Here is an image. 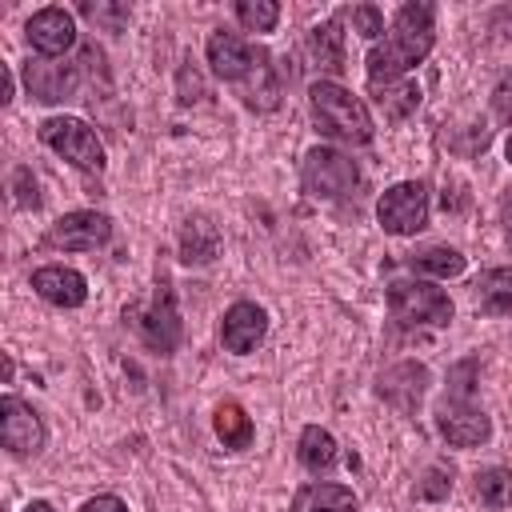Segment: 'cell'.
Returning a JSON list of instances; mask_svg holds the SVG:
<instances>
[{
    "mask_svg": "<svg viewBox=\"0 0 512 512\" xmlns=\"http://www.w3.org/2000/svg\"><path fill=\"white\" fill-rule=\"evenodd\" d=\"M80 512H128V504H124L120 496L104 492V496H92V500H84V508H80Z\"/></svg>",
    "mask_w": 512,
    "mask_h": 512,
    "instance_id": "obj_34",
    "label": "cell"
},
{
    "mask_svg": "<svg viewBox=\"0 0 512 512\" xmlns=\"http://www.w3.org/2000/svg\"><path fill=\"white\" fill-rule=\"evenodd\" d=\"M212 428H216L220 444H224V448H232V452L248 448V444H252V436H256V424H252V416H248V412H244L236 400H224V404H216Z\"/></svg>",
    "mask_w": 512,
    "mask_h": 512,
    "instance_id": "obj_22",
    "label": "cell"
},
{
    "mask_svg": "<svg viewBox=\"0 0 512 512\" xmlns=\"http://www.w3.org/2000/svg\"><path fill=\"white\" fill-rule=\"evenodd\" d=\"M108 240H112V220H108L104 212H92V208L64 212V216L48 228V236H44L48 248H64V252H96V248H104Z\"/></svg>",
    "mask_w": 512,
    "mask_h": 512,
    "instance_id": "obj_9",
    "label": "cell"
},
{
    "mask_svg": "<svg viewBox=\"0 0 512 512\" xmlns=\"http://www.w3.org/2000/svg\"><path fill=\"white\" fill-rule=\"evenodd\" d=\"M356 492L344 488V484H304L296 496H292V512H356Z\"/></svg>",
    "mask_w": 512,
    "mask_h": 512,
    "instance_id": "obj_20",
    "label": "cell"
},
{
    "mask_svg": "<svg viewBox=\"0 0 512 512\" xmlns=\"http://www.w3.org/2000/svg\"><path fill=\"white\" fill-rule=\"evenodd\" d=\"M476 312L484 316H512V268H488L472 280Z\"/></svg>",
    "mask_w": 512,
    "mask_h": 512,
    "instance_id": "obj_18",
    "label": "cell"
},
{
    "mask_svg": "<svg viewBox=\"0 0 512 512\" xmlns=\"http://www.w3.org/2000/svg\"><path fill=\"white\" fill-rule=\"evenodd\" d=\"M408 268L412 272H424V276H436V280H452L464 272V256L456 248H444V244H432L424 252H412L408 256Z\"/></svg>",
    "mask_w": 512,
    "mask_h": 512,
    "instance_id": "obj_24",
    "label": "cell"
},
{
    "mask_svg": "<svg viewBox=\"0 0 512 512\" xmlns=\"http://www.w3.org/2000/svg\"><path fill=\"white\" fill-rule=\"evenodd\" d=\"M424 384H428V368L408 360V364H396V368L380 372L376 392H380L388 404H396L400 412H412V408L420 404V396H424Z\"/></svg>",
    "mask_w": 512,
    "mask_h": 512,
    "instance_id": "obj_16",
    "label": "cell"
},
{
    "mask_svg": "<svg viewBox=\"0 0 512 512\" xmlns=\"http://www.w3.org/2000/svg\"><path fill=\"white\" fill-rule=\"evenodd\" d=\"M240 96H244V104L256 108V112H272V108L280 104V76H276V64H272L268 52L260 56L256 72L240 84Z\"/></svg>",
    "mask_w": 512,
    "mask_h": 512,
    "instance_id": "obj_21",
    "label": "cell"
},
{
    "mask_svg": "<svg viewBox=\"0 0 512 512\" xmlns=\"http://www.w3.org/2000/svg\"><path fill=\"white\" fill-rule=\"evenodd\" d=\"M308 52H312V60H316L324 72H344V68H348L340 16H328V20H320L316 28H308Z\"/></svg>",
    "mask_w": 512,
    "mask_h": 512,
    "instance_id": "obj_19",
    "label": "cell"
},
{
    "mask_svg": "<svg viewBox=\"0 0 512 512\" xmlns=\"http://www.w3.org/2000/svg\"><path fill=\"white\" fill-rule=\"evenodd\" d=\"M376 220L388 236H416L428 224V184L400 180L376 200Z\"/></svg>",
    "mask_w": 512,
    "mask_h": 512,
    "instance_id": "obj_7",
    "label": "cell"
},
{
    "mask_svg": "<svg viewBox=\"0 0 512 512\" xmlns=\"http://www.w3.org/2000/svg\"><path fill=\"white\" fill-rule=\"evenodd\" d=\"M0 440L12 456H36L44 448V420L20 396L0 400Z\"/></svg>",
    "mask_w": 512,
    "mask_h": 512,
    "instance_id": "obj_10",
    "label": "cell"
},
{
    "mask_svg": "<svg viewBox=\"0 0 512 512\" xmlns=\"http://www.w3.org/2000/svg\"><path fill=\"white\" fill-rule=\"evenodd\" d=\"M24 512H56V508H52L48 500H28V504H24Z\"/></svg>",
    "mask_w": 512,
    "mask_h": 512,
    "instance_id": "obj_36",
    "label": "cell"
},
{
    "mask_svg": "<svg viewBox=\"0 0 512 512\" xmlns=\"http://www.w3.org/2000/svg\"><path fill=\"white\" fill-rule=\"evenodd\" d=\"M436 44V8L428 0H408L396 16L392 28L384 32L380 44L368 48V88H384L404 80L408 68H416Z\"/></svg>",
    "mask_w": 512,
    "mask_h": 512,
    "instance_id": "obj_1",
    "label": "cell"
},
{
    "mask_svg": "<svg viewBox=\"0 0 512 512\" xmlns=\"http://www.w3.org/2000/svg\"><path fill=\"white\" fill-rule=\"evenodd\" d=\"M372 96H376V104L384 108L388 120H408L416 112V104H420V88L412 80H396V84L372 88Z\"/></svg>",
    "mask_w": 512,
    "mask_h": 512,
    "instance_id": "obj_25",
    "label": "cell"
},
{
    "mask_svg": "<svg viewBox=\"0 0 512 512\" xmlns=\"http://www.w3.org/2000/svg\"><path fill=\"white\" fill-rule=\"evenodd\" d=\"M24 84H28V92H32L36 100H44V104H60V100H68V96L76 92L80 72H76V64L28 60V64H24Z\"/></svg>",
    "mask_w": 512,
    "mask_h": 512,
    "instance_id": "obj_15",
    "label": "cell"
},
{
    "mask_svg": "<svg viewBox=\"0 0 512 512\" xmlns=\"http://www.w3.org/2000/svg\"><path fill=\"white\" fill-rule=\"evenodd\" d=\"M344 16L352 20V28H356L364 40H376V36L384 32V12H380L376 4H352Z\"/></svg>",
    "mask_w": 512,
    "mask_h": 512,
    "instance_id": "obj_29",
    "label": "cell"
},
{
    "mask_svg": "<svg viewBox=\"0 0 512 512\" xmlns=\"http://www.w3.org/2000/svg\"><path fill=\"white\" fill-rule=\"evenodd\" d=\"M308 104H312V120L324 136L332 140H344V144H368L376 124H372V112L360 96H352L344 84L336 80H316L308 88Z\"/></svg>",
    "mask_w": 512,
    "mask_h": 512,
    "instance_id": "obj_2",
    "label": "cell"
},
{
    "mask_svg": "<svg viewBox=\"0 0 512 512\" xmlns=\"http://www.w3.org/2000/svg\"><path fill=\"white\" fill-rule=\"evenodd\" d=\"M296 456H300V464L312 472V476H324V472H332L336 468V440H332V432H324L320 424H308L304 432H300V444H296Z\"/></svg>",
    "mask_w": 512,
    "mask_h": 512,
    "instance_id": "obj_23",
    "label": "cell"
},
{
    "mask_svg": "<svg viewBox=\"0 0 512 512\" xmlns=\"http://www.w3.org/2000/svg\"><path fill=\"white\" fill-rule=\"evenodd\" d=\"M32 288L40 300L56 304V308H80L88 300V280L68 268V264H44L32 272Z\"/></svg>",
    "mask_w": 512,
    "mask_h": 512,
    "instance_id": "obj_14",
    "label": "cell"
},
{
    "mask_svg": "<svg viewBox=\"0 0 512 512\" xmlns=\"http://www.w3.org/2000/svg\"><path fill=\"white\" fill-rule=\"evenodd\" d=\"M500 212H504V232H508V244H512V188H508V196H504Z\"/></svg>",
    "mask_w": 512,
    "mask_h": 512,
    "instance_id": "obj_35",
    "label": "cell"
},
{
    "mask_svg": "<svg viewBox=\"0 0 512 512\" xmlns=\"http://www.w3.org/2000/svg\"><path fill=\"white\" fill-rule=\"evenodd\" d=\"M80 16H88L92 24H100L108 32H120L128 24V8L124 4H92V0H84L80 4Z\"/></svg>",
    "mask_w": 512,
    "mask_h": 512,
    "instance_id": "obj_28",
    "label": "cell"
},
{
    "mask_svg": "<svg viewBox=\"0 0 512 512\" xmlns=\"http://www.w3.org/2000/svg\"><path fill=\"white\" fill-rule=\"evenodd\" d=\"M448 492H452V468H444V464H432L424 472V480L416 484V500H444Z\"/></svg>",
    "mask_w": 512,
    "mask_h": 512,
    "instance_id": "obj_30",
    "label": "cell"
},
{
    "mask_svg": "<svg viewBox=\"0 0 512 512\" xmlns=\"http://www.w3.org/2000/svg\"><path fill=\"white\" fill-rule=\"evenodd\" d=\"M492 112H496L500 124H512V76L496 84V92H492Z\"/></svg>",
    "mask_w": 512,
    "mask_h": 512,
    "instance_id": "obj_33",
    "label": "cell"
},
{
    "mask_svg": "<svg viewBox=\"0 0 512 512\" xmlns=\"http://www.w3.org/2000/svg\"><path fill=\"white\" fill-rule=\"evenodd\" d=\"M12 100V72H8V64H4V104Z\"/></svg>",
    "mask_w": 512,
    "mask_h": 512,
    "instance_id": "obj_37",
    "label": "cell"
},
{
    "mask_svg": "<svg viewBox=\"0 0 512 512\" xmlns=\"http://www.w3.org/2000/svg\"><path fill=\"white\" fill-rule=\"evenodd\" d=\"M476 500L484 508H508L512 504V468H480L476 472Z\"/></svg>",
    "mask_w": 512,
    "mask_h": 512,
    "instance_id": "obj_26",
    "label": "cell"
},
{
    "mask_svg": "<svg viewBox=\"0 0 512 512\" xmlns=\"http://www.w3.org/2000/svg\"><path fill=\"white\" fill-rule=\"evenodd\" d=\"M232 12L248 32H272L280 20V4H272V0H240Z\"/></svg>",
    "mask_w": 512,
    "mask_h": 512,
    "instance_id": "obj_27",
    "label": "cell"
},
{
    "mask_svg": "<svg viewBox=\"0 0 512 512\" xmlns=\"http://www.w3.org/2000/svg\"><path fill=\"white\" fill-rule=\"evenodd\" d=\"M124 316H132L140 340H144L152 352L168 356V352L180 348L184 324H180V308H176V292H172V280H168V276L156 280V292H152V300H148L144 308H124Z\"/></svg>",
    "mask_w": 512,
    "mask_h": 512,
    "instance_id": "obj_3",
    "label": "cell"
},
{
    "mask_svg": "<svg viewBox=\"0 0 512 512\" xmlns=\"http://www.w3.org/2000/svg\"><path fill=\"white\" fill-rule=\"evenodd\" d=\"M504 156H508V164H512V136H508V144H504Z\"/></svg>",
    "mask_w": 512,
    "mask_h": 512,
    "instance_id": "obj_38",
    "label": "cell"
},
{
    "mask_svg": "<svg viewBox=\"0 0 512 512\" xmlns=\"http://www.w3.org/2000/svg\"><path fill=\"white\" fill-rule=\"evenodd\" d=\"M24 32H28L32 52H40L44 60H56V56H64V52L76 44V20H72V12L56 8V4L32 12Z\"/></svg>",
    "mask_w": 512,
    "mask_h": 512,
    "instance_id": "obj_12",
    "label": "cell"
},
{
    "mask_svg": "<svg viewBox=\"0 0 512 512\" xmlns=\"http://www.w3.org/2000/svg\"><path fill=\"white\" fill-rule=\"evenodd\" d=\"M40 144H48L80 172H104V144L80 116H48L40 124Z\"/></svg>",
    "mask_w": 512,
    "mask_h": 512,
    "instance_id": "obj_5",
    "label": "cell"
},
{
    "mask_svg": "<svg viewBox=\"0 0 512 512\" xmlns=\"http://www.w3.org/2000/svg\"><path fill=\"white\" fill-rule=\"evenodd\" d=\"M268 336V312L252 300H236L220 320V344L232 356H248Z\"/></svg>",
    "mask_w": 512,
    "mask_h": 512,
    "instance_id": "obj_13",
    "label": "cell"
},
{
    "mask_svg": "<svg viewBox=\"0 0 512 512\" xmlns=\"http://www.w3.org/2000/svg\"><path fill=\"white\" fill-rule=\"evenodd\" d=\"M204 56H208L212 76H220L224 84H236V88H240V84L256 72V64H260L264 48L248 44V40H244V36H236V32L216 28V32L208 36V44H204Z\"/></svg>",
    "mask_w": 512,
    "mask_h": 512,
    "instance_id": "obj_8",
    "label": "cell"
},
{
    "mask_svg": "<svg viewBox=\"0 0 512 512\" xmlns=\"http://www.w3.org/2000/svg\"><path fill=\"white\" fill-rule=\"evenodd\" d=\"M436 432L452 444V448H476V444H484L488 436H492V420L480 412V408H472L468 400H444L440 408H436Z\"/></svg>",
    "mask_w": 512,
    "mask_h": 512,
    "instance_id": "obj_11",
    "label": "cell"
},
{
    "mask_svg": "<svg viewBox=\"0 0 512 512\" xmlns=\"http://www.w3.org/2000/svg\"><path fill=\"white\" fill-rule=\"evenodd\" d=\"M300 184H304V192L316 196V200H344V196H352V188L360 184V172H356V160L344 156L340 148L316 144V148L304 152Z\"/></svg>",
    "mask_w": 512,
    "mask_h": 512,
    "instance_id": "obj_4",
    "label": "cell"
},
{
    "mask_svg": "<svg viewBox=\"0 0 512 512\" xmlns=\"http://www.w3.org/2000/svg\"><path fill=\"white\" fill-rule=\"evenodd\" d=\"M180 260L188 264V268H204V264H212L216 256H220V228L208 220V216H188L184 224H180Z\"/></svg>",
    "mask_w": 512,
    "mask_h": 512,
    "instance_id": "obj_17",
    "label": "cell"
},
{
    "mask_svg": "<svg viewBox=\"0 0 512 512\" xmlns=\"http://www.w3.org/2000/svg\"><path fill=\"white\" fill-rule=\"evenodd\" d=\"M12 192H16V204L20 208H40V184H36V176H32V168H16L12 172Z\"/></svg>",
    "mask_w": 512,
    "mask_h": 512,
    "instance_id": "obj_31",
    "label": "cell"
},
{
    "mask_svg": "<svg viewBox=\"0 0 512 512\" xmlns=\"http://www.w3.org/2000/svg\"><path fill=\"white\" fill-rule=\"evenodd\" d=\"M388 312L400 324H448L452 320V300L444 288L432 280H392L388 284Z\"/></svg>",
    "mask_w": 512,
    "mask_h": 512,
    "instance_id": "obj_6",
    "label": "cell"
},
{
    "mask_svg": "<svg viewBox=\"0 0 512 512\" xmlns=\"http://www.w3.org/2000/svg\"><path fill=\"white\" fill-rule=\"evenodd\" d=\"M180 104H196V100H204L208 92H204V80H200V72L192 68V64H180Z\"/></svg>",
    "mask_w": 512,
    "mask_h": 512,
    "instance_id": "obj_32",
    "label": "cell"
}]
</instances>
